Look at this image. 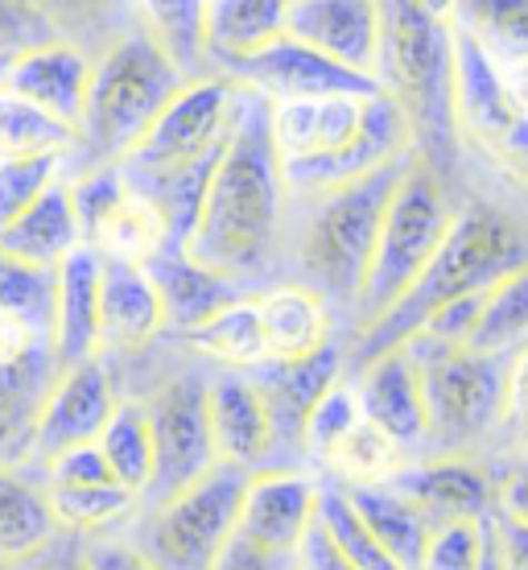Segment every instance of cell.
Masks as SVG:
<instances>
[{
    "instance_id": "1",
    "label": "cell",
    "mask_w": 528,
    "mask_h": 570,
    "mask_svg": "<svg viewBox=\"0 0 528 570\" xmlns=\"http://www.w3.org/2000/svg\"><path fill=\"white\" fill-rule=\"evenodd\" d=\"M286 195V174L272 145L269 100L252 87L236 83L228 145L211 174L186 257L231 282L265 273L281 236Z\"/></svg>"
},
{
    "instance_id": "2",
    "label": "cell",
    "mask_w": 528,
    "mask_h": 570,
    "mask_svg": "<svg viewBox=\"0 0 528 570\" xmlns=\"http://www.w3.org/2000/svg\"><path fill=\"white\" fill-rule=\"evenodd\" d=\"M528 265V219L496 199H467L455 207L450 232L438 244L426 273L409 285V294L371 327L356 331L351 364H368L380 352H392L421 331L429 314L467 294H487L512 269Z\"/></svg>"
},
{
    "instance_id": "3",
    "label": "cell",
    "mask_w": 528,
    "mask_h": 570,
    "mask_svg": "<svg viewBox=\"0 0 528 570\" xmlns=\"http://www.w3.org/2000/svg\"><path fill=\"white\" fill-rule=\"evenodd\" d=\"M376 79L409 120L417 161L450 178L458 161L455 26L417 17L397 0H385V46Z\"/></svg>"
},
{
    "instance_id": "4",
    "label": "cell",
    "mask_w": 528,
    "mask_h": 570,
    "mask_svg": "<svg viewBox=\"0 0 528 570\" xmlns=\"http://www.w3.org/2000/svg\"><path fill=\"white\" fill-rule=\"evenodd\" d=\"M409 157H400V161L359 178V183L310 195L315 207L301 219L293 257H298L301 285H310L318 298H327V306L356 311L371 253H376V240H380L388 199H392Z\"/></svg>"
},
{
    "instance_id": "5",
    "label": "cell",
    "mask_w": 528,
    "mask_h": 570,
    "mask_svg": "<svg viewBox=\"0 0 528 570\" xmlns=\"http://www.w3.org/2000/svg\"><path fill=\"white\" fill-rule=\"evenodd\" d=\"M409 347L426 393V442L421 455H484L500 439L508 401V356L450 347L414 335Z\"/></svg>"
},
{
    "instance_id": "6",
    "label": "cell",
    "mask_w": 528,
    "mask_h": 570,
    "mask_svg": "<svg viewBox=\"0 0 528 570\" xmlns=\"http://www.w3.org/2000/svg\"><path fill=\"white\" fill-rule=\"evenodd\" d=\"M182 75L161 55L149 33H129L108 50L91 71L87 108L79 120V145L96 157V166H116L153 129L161 108L182 91Z\"/></svg>"
},
{
    "instance_id": "7",
    "label": "cell",
    "mask_w": 528,
    "mask_h": 570,
    "mask_svg": "<svg viewBox=\"0 0 528 570\" xmlns=\"http://www.w3.org/2000/svg\"><path fill=\"white\" fill-rule=\"evenodd\" d=\"M450 219H455V203H450L446 178L429 170L426 161L409 157V166H405L397 190L388 199L380 240H376L368 277H363L356 311H351L356 331L371 327L376 318H385L409 294V285L426 273V265L438 253V244L446 240Z\"/></svg>"
},
{
    "instance_id": "8",
    "label": "cell",
    "mask_w": 528,
    "mask_h": 570,
    "mask_svg": "<svg viewBox=\"0 0 528 570\" xmlns=\"http://www.w3.org/2000/svg\"><path fill=\"white\" fill-rule=\"evenodd\" d=\"M248 471L215 463L199 484L158 500L137 529V550L158 570H211L240 525Z\"/></svg>"
},
{
    "instance_id": "9",
    "label": "cell",
    "mask_w": 528,
    "mask_h": 570,
    "mask_svg": "<svg viewBox=\"0 0 528 570\" xmlns=\"http://www.w3.org/2000/svg\"><path fill=\"white\" fill-rule=\"evenodd\" d=\"M231 100H236V83L228 75H207V79L182 83V91L153 120V129L116 166L132 178H161V174L190 170L207 157L223 154L231 132Z\"/></svg>"
},
{
    "instance_id": "10",
    "label": "cell",
    "mask_w": 528,
    "mask_h": 570,
    "mask_svg": "<svg viewBox=\"0 0 528 570\" xmlns=\"http://www.w3.org/2000/svg\"><path fill=\"white\" fill-rule=\"evenodd\" d=\"M149 426H153V480L145 488L149 504L170 500L199 484L219 463L215 459L211 417H207V381L199 376H173L153 393Z\"/></svg>"
},
{
    "instance_id": "11",
    "label": "cell",
    "mask_w": 528,
    "mask_h": 570,
    "mask_svg": "<svg viewBox=\"0 0 528 570\" xmlns=\"http://www.w3.org/2000/svg\"><path fill=\"white\" fill-rule=\"evenodd\" d=\"M318 500H322V488L298 468L248 471L236 538L265 554L298 558L301 542L318 525Z\"/></svg>"
},
{
    "instance_id": "12",
    "label": "cell",
    "mask_w": 528,
    "mask_h": 570,
    "mask_svg": "<svg viewBox=\"0 0 528 570\" xmlns=\"http://www.w3.org/2000/svg\"><path fill=\"white\" fill-rule=\"evenodd\" d=\"M231 83L260 91L265 100H310V96H376L385 91L376 75L351 71L335 58L318 55L293 38H277L260 55L243 58L223 71Z\"/></svg>"
},
{
    "instance_id": "13",
    "label": "cell",
    "mask_w": 528,
    "mask_h": 570,
    "mask_svg": "<svg viewBox=\"0 0 528 570\" xmlns=\"http://www.w3.org/2000/svg\"><path fill=\"white\" fill-rule=\"evenodd\" d=\"M388 484L426 517L429 529L496 513V471L484 455H417Z\"/></svg>"
},
{
    "instance_id": "14",
    "label": "cell",
    "mask_w": 528,
    "mask_h": 570,
    "mask_svg": "<svg viewBox=\"0 0 528 570\" xmlns=\"http://www.w3.org/2000/svg\"><path fill=\"white\" fill-rule=\"evenodd\" d=\"M343 347L339 340H330L327 347H318L315 356L301 360H265L257 368H248V376L257 381L265 410H269L272 426V455H306V422L315 414V405L322 401L330 385L343 381Z\"/></svg>"
},
{
    "instance_id": "15",
    "label": "cell",
    "mask_w": 528,
    "mask_h": 570,
    "mask_svg": "<svg viewBox=\"0 0 528 570\" xmlns=\"http://www.w3.org/2000/svg\"><path fill=\"white\" fill-rule=\"evenodd\" d=\"M286 38L351 71H380L385 46V0H289Z\"/></svg>"
},
{
    "instance_id": "16",
    "label": "cell",
    "mask_w": 528,
    "mask_h": 570,
    "mask_svg": "<svg viewBox=\"0 0 528 570\" xmlns=\"http://www.w3.org/2000/svg\"><path fill=\"white\" fill-rule=\"evenodd\" d=\"M112 410H116V389L100 356L71 364V368H58L54 385L46 393L42 417H38L33 459L46 468L62 451L96 442L103 434V426H108Z\"/></svg>"
},
{
    "instance_id": "17",
    "label": "cell",
    "mask_w": 528,
    "mask_h": 570,
    "mask_svg": "<svg viewBox=\"0 0 528 570\" xmlns=\"http://www.w3.org/2000/svg\"><path fill=\"white\" fill-rule=\"evenodd\" d=\"M525 112L512 87L504 79L500 62L475 42L471 33L455 29V120L458 141H475L484 154L496 149L512 120Z\"/></svg>"
},
{
    "instance_id": "18",
    "label": "cell",
    "mask_w": 528,
    "mask_h": 570,
    "mask_svg": "<svg viewBox=\"0 0 528 570\" xmlns=\"http://www.w3.org/2000/svg\"><path fill=\"white\" fill-rule=\"evenodd\" d=\"M356 397L368 422L397 439L409 455H421L426 442V393H421V372L409 347H392L371 356L356 368Z\"/></svg>"
},
{
    "instance_id": "19",
    "label": "cell",
    "mask_w": 528,
    "mask_h": 570,
    "mask_svg": "<svg viewBox=\"0 0 528 570\" xmlns=\"http://www.w3.org/2000/svg\"><path fill=\"white\" fill-rule=\"evenodd\" d=\"M207 417H211L215 459L240 471H260L272 455L269 410L257 381L248 372L228 368L207 385Z\"/></svg>"
},
{
    "instance_id": "20",
    "label": "cell",
    "mask_w": 528,
    "mask_h": 570,
    "mask_svg": "<svg viewBox=\"0 0 528 570\" xmlns=\"http://www.w3.org/2000/svg\"><path fill=\"white\" fill-rule=\"evenodd\" d=\"M371 96H310V100H269L272 145L281 161L339 154L363 125Z\"/></svg>"
},
{
    "instance_id": "21",
    "label": "cell",
    "mask_w": 528,
    "mask_h": 570,
    "mask_svg": "<svg viewBox=\"0 0 528 570\" xmlns=\"http://www.w3.org/2000/svg\"><path fill=\"white\" fill-rule=\"evenodd\" d=\"M100 277L103 257L87 244H79L71 257L58 265L54 331H50V352H54L58 368L100 356Z\"/></svg>"
},
{
    "instance_id": "22",
    "label": "cell",
    "mask_w": 528,
    "mask_h": 570,
    "mask_svg": "<svg viewBox=\"0 0 528 570\" xmlns=\"http://www.w3.org/2000/svg\"><path fill=\"white\" fill-rule=\"evenodd\" d=\"M91 62H87L71 42H46L38 50H26L17 55L0 83L17 91L21 100L38 104L42 112L67 120L71 129H79L87 108V87H91Z\"/></svg>"
},
{
    "instance_id": "23",
    "label": "cell",
    "mask_w": 528,
    "mask_h": 570,
    "mask_svg": "<svg viewBox=\"0 0 528 570\" xmlns=\"http://www.w3.org/2000/svg\"><path fill=\"white\" fill-rule=\"evenodd\" d=\"M54 376L58 360L50 343H33L21 360L0 364V471L33 463V434Z\"/></svg>"
},
{
    "instance_id": "24",
    "label": "cell",
    "mask_w": 528,
    "mask_h": 570,
    "mask_svg": "<svg viewBox=\"0 0 528 570\" xmlns=\"http://www.w3.org/2000/svg\"><path fill=\"white\" fill-rule=\"evenodd\" d=\"M166 331V306L149 269L103 261L100 277V352H141Z\"/></svg>"
},
{
    "instance_id": "25",
    "label": "cell",
    "mask_w": 528,
    "mask_h": 570,
    "mask_svg": "<svg viewBox=\"0 0 528 570\" xmlns=\"http://www.w3.org/2000/svg\"><path fill=\"white\" fill-rule=\"evenodd\" d=\"M83 244V228L74 215L71 183L58 178L38 203H29L13 224L0 228V253L38 269H58Z\"/></svg>"
},
{
    "instance_id": "26",
    "label": "cell",
    "mask_w": 528,
    "mask_h": 570,
    "mask_svg": "<svg viewBox=\"0 0 528 570\" xmlns=\"http://www.w3.org/2000/svg\"><path fill=\"white\" fill-rule=\"evenodd\" d=\"M166 306V327L195 331L199 323H207L211 314H219L223 306H231L240 294V282H231L223 273L207 269L199 261H190L186 253H158L145 265Z\"/></svg>"
},
{
    "instance_id": "27",
    "label": "cell",
    "mask_w": 528,
    "mask_h": 570,
    "mask_svg": "<svg viewBox=\"0 0 528 570\" xmlns=\"http://www.w3.org/2000/svg\"><path fill=\"white\" fill-rule=\"evenodd\" d=\"M260 331H265V360H301L327 347L330 335V306L318 298L310 285H277L257 294Z\"/></svg>"
},
{
    "instance_id": "28",
    "label": "cell",
    "mask_w": 528,
    "mask_h": 570,
    "mask_svg": "<svg viewBox=\"0 0 528 570\" xmlns=\"http://www.w3.org/2000/svg\"><path fill=\"white\" fill-rule=\"evenodd\" d=\"M289 0H211L207 4V58L223 71L286 38Z\"/></svg>"
},
{
    "instance_id": "29",
    "label": "cell",
    "mask_w": 528,
    "mask_h": 570,
    "mask_svg": "<svg viewBox=\"0 0 528 570\" xmlns=\"http://www.w3.org/2000/svg\"><path fill=\"white\" fill-rule=\"evenodd\" d=\"M58 517L46 484H29L17 471H0V562L17 567L38 558L58 538Z\"/></svg>"
},
{
    "instance_id": "30",
    "label": "cell",
    "mask_w": 528,
    "mask_h": 570,
    "mask_svg": "<svg viewBox=\"0 0 528 570\" xmlns=\"http://www.w3.org/2000/svg\"><path fill=\"white\" fill-rule=\"evenodd\" d=\"M347 500L356 504L359 521L371 529V538L397 558L400 570H417L429 542V521L417 513L409 500L400 497L392 484H363L343 488Z\"/></svg>"
},
{
    "instance_id": "31",
    "label": "cell",
    "mask_w": 528,
    "mask_h": 570,
    "mask_svg": "<svg viewBox=\"0 0 528 570\" xmlns=\"http://www.w3.org/2000/svg\"><path fill=\"white\" fill-rule=\"evenodd\" d=\"M87 248H96L103 261H129V265H149V261L166 253V219H161L158 203L145 199L141 190L129 183L112 212L103 215L96 232L87 236Z\"/></svg>"
},
{
    "instance_id": "32",
    "label": "cell",
    "mask_w": 528,
    "mask_h": 570,
    "mask_svg": "<svg viewBox=\"0 0 528 570\" xmlns=\"http://www.w3.org/2000/svg\"><path fill=\"white\" fill-rule=\"evenodd\" d=\"M207 4L211 0H141L145 33L186 83L207 79Z\"/></svg>"
},
{
    "instance_id": "33",
    "label": "cell",
    "mask_w": 528,
    "mask_h": 570,
    "mask_svg": "<svg viewBox=\"0 0 528 570\" xmlns=\"http://www.w3.org/2000/svg\"><path fill=\"white\" fill-rule=\"evenodd\" d=\"M186 343L199 356L223 364V368L248 372L265 364V331H260V306L257 294L236 298L231 306H223L219 314H211L207 323H199L195 331H186Z\"/></svg>"
},
{
    "instance_id": "34",
    "label": "cell",
    "mask_w": 528,
    "mask_h": 570,
    "mask_svg": "<svg viewBox=\"0 0 528 570\" xmlns=\"http://www.w3.org/2000/svg\"><path fill=\"white\" fill-rule=\"evenodd\" d=\"M409 459L414 455L397 439H388L376 422L359 417L356 426L347 430L343 439L322 455V468L339 480V488H363V484H388Z\"/></svg>"
},
{
    "instance_id": "35",
    "label": "cell",
    "mask_w": 528,
    "mask_h": 570,
    "mask_svg": "<svg viewBox=\"0 0 528 570\" xmlns=\"http://www.w3.org/2000/svg\"><path fill=\"white\" fill-rule=\"evenodd\" d=\"M79 129L0 83V157H71Z\"/></svg>"
},
{
    "instance_id": "36",
    "label": "cell",
    "mask_w": 528,
    "mask_h": 570,
    "mask_svg": "<svg viewBox=\"0 0 528 570\" xmlns=\"http://www.w3.org/2000/svg\"><path fill=\"white\" fill-rule=\"evenodd\" d=\"M96 442L112 468L116 484L145 497V488L153 480V426H149V410L141 401H116L112 417Z\"/></svg>"
},
{
    "instance_id": "37",
    "label": "cell",
    "mask_w": 528,
    "mask_h": 570,
    "mask_svg": "<svg viewBox=\"0 0 528 570\" xmlns=\"http://www.w3.org/2000/svg\"><path fill=\"white\" fill-rule=\"evenodd\" d=\"M528 343V265L512 269L508 277L491 285L484 294V311L471 331L475 352H491V356H512Z\"/></svg>"
},
{
    "instance_id": "38",
    "label": "cell",
    "mask_w": 528,
    "mask_h": 570,
    "mask_svg": "<svg viewBox=\"0 0 528 570\" xmlns=\"http://www.w3.org/2000/svg\"><path fill=\"white\" fill-rule=\"evenodd\" d=\"M455 29L471 33L496 62H528V0H458Z\"/></svg>"
},
{
    "instance_id": "39",
    "label": "cell",
    "mask_w": 528,
    "mask_h": 570,
    "mask_svg": "<svg viewBox=\"0 0 528 570\" xmlns=\"http://www.w3.org/2000/svg\"><path fill=\"white\" fill-rule=\"evenodd\" d=\"M54 289L58 269H38L0 253V311L21 318L38 340H50L54 331Z\"/></svg>"
},
{
    "instance_id": "40",
    "label": "cell",
    "mask_w": 528,
    "mask_h": 570,
    "mask_svg": "<svg viewBox=\"0 0 528 570\" xmlns=\"http://www.w3.org/2000/svg\"><path fill=\"white\" fill-rule=\"evenodd\" d=\"M318 525L330 538V546L339 550L351 570H400L397 558L388 554L385 546L371 538V529L359 521L356 504L347 500L343 488H327L318 500Z\"/></svg>"
},
{
    "instance_id": "41",
    "label": "cell",
    "mask_w": 528,
    "mask_h": 570,
    "mask_svg": "<svg viewBox=\"0 0 528 570\" xmlns=\"http://www.w3.org/2000/svg\"><path fill=\"white\" fill-rule=\"evenodd\" d=\"M50 509H54L58 525L79 529V533H100V529L124 521L137 513V492L124 484H103V488H58L46 484Z\"/></svg>"
},
{
    "instance_id": "42",
    "label": "cell",
    "mask_w": 528,
    "mask_h": 570,
    "mask_svg": "<svg viewBox=\"0 0 528 570\" xmlns=\"http://www.w3.org/2000/svg\"><path fill=\"white\" fill-rule=\"evenodd\" d=\"M67 157H0V228L62 178Z\"/></svg>"
},
{
    "instance_id": "43",
    "label": "cell",
    "mask_w": 528,
    "mask_h": 570,
    "mask_svg": "<svg viewBox=\"0 0 528 570\" xmlns=\"http://www.w3.org/2000/svg\"><path fill=\"white\" fill-rule=\"evenodd\" d=\"M359 417H363V410H359L356 389L347 385V381L330 385L327 393H322V401L315 405L310 422H306V455L322 463V455H327L335 442L343 439L347 430L356 426Z\"/></svg>"
},
{
    "instance_id": "44",
    "label": "cell",
    "mask_w": 528,
    "mask_h": 570,
    "mask_svg": "<svg viewBox=\"0 0 528 570\" xmlns=\"http://www.w3.org/2000/svg\"><path fill=\"white\" fill-rule=\"evenodd\" d=\"M487 521H450L429 529L426 554L417 570H475L484 554Z\"/></svg>"
},
{
    "instance_id": "45",
    "label": "cell",
    "mask_w": 528,
    "mask_h": 570,
    "mask_svg": "<svg viewBox=\"0 0 528 570\" xmlns=\"http://www.w3.org/2000/svg\"><path fill=\"white\" fill-rule=\"evenodd\" d=\"M46 42H58L54 26L38 9H29L21 0H0V71L26 50H38Z\"/></svg>"
},
{
    "instance_id": "46",
    "label": "cell",
    "mask_w": 528,
    "mask_h": 570,
    "mask_svg": "<svg viewBox=\"0 0 528 570\" xmlns=\"http://www.w3.org/2000/svg\"><path fill=\"white\" fill-rule=\"evenodd\" d=\"M46 484L58 488H103L116 484L112 468L103 459L100 442H83V446H71L46 463Z\"/></svg>"
},
{
    "instance_id": "47",
    "label": "cell",
    "mask_w": 528,
    "mask_h": 570,
    "mask_svg": "<svg viewBox=\"0 0 528 570\" xmlns=\"http://www.w3.org/2000/svg\"><path fill=\"white\" fill-rule=\"evenodd\" d=\"M500 442H504L500 455L528 451V343L508 356V401H504Z\"/></svg>"
},
{
    "instance_id": "48",
    "label": "cell",
    "mask_w": 528,
    "mask_h": 570,
    "mask_svg": "<svg viewBox=\"0 0 528 570\" xmlns=\"http://www.w3.org/2000/svg\"><path fill=\"white\" fill-rule=\"evenodd\" d=\"M500 459L504 463H491V471H496V513L528 525V451H512V455Z\"/></svg>"
},
{
    "instance_id": "49",
    "label": "cell",
    "mask_w": 528,
    "mask_h": 570,
    "mask_svg": "<svg viewBox=\"0 0 528 570\" xmlns=\"http://www.w3.org/2000/svg\"><path fill=\"white\" fill-rule=\"evenodd\" d=\"M491 157L500 161V170L508 174L516 186H525V190H528V112L516 116L512 129H508L500 141H496Z\"/></svg>"
},
{
    "instance_id": "50",
    "label": "cell",
    "mask_w": 528,
    "mask_h": 570,
    "mask_svg": "<svg viewBox=\"0 0 528 570\" xmlns=\"http://www.w3.org/2000/svg\"><path fill=\"white\" fill-rule=\"evenodd\" d=\"M211 570H298V558L265 554V550L248 546L243 538H231V546L219 554V562Z\"/></svg>"
},
{
    "instance_id": "51",
    "label": "cell",
    "mask_w": 528,
    "mask_h": 570,
    "mask_svg": "<svg viewBox=\"0 0 528 570\" xmlns=\"http://www.w3.org/2000/svg\"><path fill=\"white\" fill-rule=\"evenodd\" d=\"M83 570H158L129 542H96L87 550Z\"/></svg>"
},
{
    "instance_id": "52",
    "label": "cell",
    "mask_w": 528,
    "mask_h": 570,
    "mask_svg": "<svg viewBox=\"0 0 528 570\" xmlns=\"http://www.w3.org/2000/svg\"><path fill=\"white\" fill-rule=\"evenodd\" d=\"M491 529H496L504 570H528V525H520L512 517L491 513Z\"/></svg>"
},
{
    "instance_id": "53",
    "label": "cell",
    "mask_w": 528,
    "mask_h": 570,
    "mask_svg": "<svg viewBox=\"0 0 528 570\" xmlns=\"http://www.w3.org/2000/svg\"><path fill=\"white\" fill-rule=\"evenodd\" d=\"M298 567L301 570H351L339 558V550L330 546V538L322 533V525H315L310 529V538L301 542V550H298Z\"/></svg>"
},
{
    "instance_id": "54",
    "label": "cell",
    "mask_w": 528,
    "mask_h": 570,
    "mask_svg": "<svg viewBox=\"0 0 528 570\" xmlns=\"http://www.w3.org/2000/svg\"><path fill=\"white\" fill-rule=\"evenodd\" d=\"M405 9H414L417 17H429V21H442V26H455V9L458 0H397Z\"/></svg>"
},
{
    "instance_id": "55",
    "label": "cell",
    "mask_w": 528,
    "mask_h": 570,
    "mask_svg": "<svg viewBox=\"0 0 528 570\" xmlns=\"http://www.w3.org/2000/svg\"><path fill=\"white\" fill-rule=\"evenodd\" d=\"M475 570H504V562H500V546H496V529H491V517H487L484 554H479V567H475Z\"/></svg>"
},
{
    "instance_id": "56",
    "label": "cell",
    "mask_w": 528,
    "mask_h": 570,
    "mask_svg": "<svg viewBox=\"0 0 528 570\" xmlns=\"http://www.w3.org/2000/svg\"><path fill=\"white\" fill-rule=\"evenodd\" d=\"M504 79H508V87H512L516 104L528 112V62H516L512 75H504Z\"/></svg>"
},
{
    "instance_id": "57",
    "label": "cell",
    "mask_w": 528,
    "mask_h": 570,
    "mask_svg": "<svg viewBox=\"0 0 528 570\" xmlns=\"http://www.w3.org/2000/svg\"><path fill=\"white\" fill-rule=\"evenodd\" d=\"M0 570H9V567H4V562H0Z\"/></svg>"
},
{
    "instance_id": "58",
    "label": "cell",
    "mask_w": 528,
    "mask_h": 570,
    "mask_svg": "<svg viewBox=\"0 0 528 570\" xmlns=\"http://www.w3.org/2000/svg\"><path fill=\"white\" fill-rule=\"evenodd\" d=\"M0 75H4V71H0Z\"/></svg>"
},
{
    "instance_id": "59",
    "label": "cell",
    "mask_w": 528,
    "mask_h": 570,
    "mask_svg": "<svg viewBox=\"0 0 528 570\" xmlns=\"http://www.w3.org/2000/svg\"><path fill=\"white\" fill-rule=\"evenodd\" d=\"M298 570H301V567H298Z\"/></svg>"
}]
</instances>
